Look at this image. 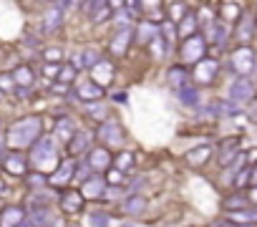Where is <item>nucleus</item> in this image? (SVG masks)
<instances>
[{"mask_svg": "<svg viewBox=\"0 0 257 227\" xmlns=\"http://www.w3.org/2000/svg\"><path fill=\"white\" fill-rule=\"evenodd\" d=\"M41 134H43V122H41V117H23V119H16V122L8 127L6 142H8L11 149L23 152V149H31V147L41 139Z\"/></svg>", "mask_w": 257, "mask_h": 227, "instance_id": "nucleus-1", "label": "nucleus"}, {"mask_svg": "<svg viewBox=\"0 0 257 227\" xmlns=\"http://www.w3.org/2000/svg\"><path fill=\"white\" fill-rule=\"evenodd\" d=\"M31 164L36 167V172H53L61 164V154H58V142L53 137H43L31 147Z\"/></svg>", "mask_w": 257, "mask_h": 227, "instance_id": "nucleus-2", "label": "nucleus"}, {"mask_svg": "<svg viewBox=\"0 0 257 227\" xmlns=\"http://www.w3.org/2000/svg\"><path fill=\"white\" fill-rule=\"evenodd\" d=\"M232 38L237 41V46H252V41L257 38V11L254 8L242 11L237 23L232 26Z\"/></svg>", "mask_w": 257, "mask_h": 227, "instance_id": "nucleus-3", "label": "nucleus"}, {"mask_svg": "<svg viewBox=\"0 0 257 227\" xmlns=\"http://www.w3.org/2000/svg\"><path fill=\"white\" fill-rule=\"evenodd\" d=\"M229 68L237 76H252L257 71V51L252 46H237L229 53Z\"/></svg>", "mask_w": 257, "mask_h": 227, "instance_id": "nucleus-4", "label": "nucleus"}, {"mask_svg": "<svg viewBox=\"0 0 257 227\" xmlns=\"http://www.w3.org/2000/svg\"><path fill=\"white\" fill-rule=\"evenodd\" d=\"M179 56H182V63H197L207 56V41L202 33H194L189 38H182V46H179Z\"/></svg>", "mask_w": 257, "mask_h": 227, "instance_id": "nucleus-5", "label": "nucleus"}, {"mask_svg": "<svg viewBox=\"0 0 257 227\" xmlns=\"http://www.w3.org/2000/svg\"><path fill=\"white\" fill-rule=\"evenodd\" d=\"M202 36H204L207 46H219V48H224L227 41L232 38V26H227V23H222L219 18H214V21H209V23L202 26Z\"/></svg>", "mask_w": 257, "mask_h": 227, "instance_id": "nucleus-6", "label": "nucleus"}, {"mask_svg": "<svg viewBox=\"0 0 257 227\" xmlns=\"http://www.w3.org/2000/svg\"><path fill=\"white\" fill-rule=\"evenodd\" d=\"M96 139H98L101 147H106V149L121 147V142H123V129H121V124H118L116 119H106V122L98 124Z\"/></svg>", "mask_w": 257, "mask_h": 227, "instance_id": "nucleus-7", "label": "nucleus"}, {"mask_svg": "<svg viewBox=\"0 0 257 227\" xmlns=\"http://www.w3.org/2000/svg\"><path fill=\"white\" fill-rule=\"evenodd\" d=\"M254 93H257V88H254V81H252L249 76H237V78L229 83V91H227L229 101H234L237 106H242V103L252 101V98H254Z\"/></svg>", "mask_w": 257, "mask_h": 227, "instance_id": "nucleus-8", "label": "nucleus"}, {"mask_svg": "<svg viewBox=\"0 0 257 227\" xmlns=\"http://www.w3.org/2000/svg\"><path fill=\"white\" fill-rule=\"evenodd\" d=\"M217 73H219V61H217V58H209V56H204L202 61H197L194 68H192V78H194L197 86H209V83H214Z\"/></svg>", "mask_w": 257, "mask_h": 227, "instance_id": "nucleus-9", "label": "nucleus"}, {"mask_svg": "<svg viewBox=\"0 0 257 227\" xmlns=\"http://www.w3.org/2000/svg\"><path fill=\"white\" fill-rule=\"evenodd\" d=\"M86 162H88V167H91V172L93 174H106L111 167H113V157H111V149H106V147H91V152L86 154Z\"/></svg>", "mask_w": 257, "mask_h": 227, "instance_id": "nucleus-10", "label": "nucleus"}, {"mask_svg": "<svg viewBox=\"0 0 257 227\" xmlns=\"http://www.w3.org/2000/svg\"><path fill=\"white\" fill-rule=\"evenodd\" d=\"M0 164H3V169L13 177H26L28 174V159L23 157V152L18 149H11L6 152L3 157H0Z\"/></svg>", "mask_w": 257, "mask_h": 227, "instance_id": "nucleus-11", "label": "nucleus"}, {"mask_svg": "<svg viewBox=\"0 0 257 227\" xmlns=\"http://www.w3.org/2000/svg\"><path fill=\"white\" fill-rule=\"evenodd\" d=\"M73 96H76L81 103H91V101H101V98L106 96V91H103L101 83H96V81L91 78V81H78V83L73 86Z\"/></svg>", "mask_w": 257, "mask_h": 227, "instance_id": "nucleus-12", "label": "nucleus"}, {"mask_svg": "<svg viewBox=\"0 0 257 227\" xmlns=\"http://www.w3.org/2000/svg\"><path fill=\"white\" fill-rule=\"evenodd\" d=\"M73 174H76V159H61V164L51 172L48 184L63 189V187H68V184L73 182Z\"/></svg>", "mask_w": 257, "mask_h": 227, "instance_id": "nucleus-13", "label": "nucleus"}, {"mask_svg": "<svg viewBox=\"0 0 257 227\" xmlns=\"http://www.w3.org/2000/svg\"><path fill=\"white\" fill-rule=\"evenodd\" d=\"M58 204L66 214H78L86 204V197L81 194V189H71V187H63L61 194H58Z\"/></svg>", "mask_w": 257, "mask_h": 227, "instance_id": "nucleus-14", "label": "nucleus"}, {"mask_svg": "<svg viewBox=\"0 0 257 227\" xmlns=\"http://www.w3.org/2000/svg\"><path fill=\"white\" fill-rule=\"evenodd\" d=\"M108 192V182L103 179V174H91L86 182H81V194L86 199H101Z\"/></svg>", "mask_w": 257, "mask_h": 227, "instance_id": "nucleus-15", "label": "nucleus"}, {"mask_svg": "<svg viewBox=\"0 0 257 227\" xmlns=\"http://www.w3.org/2000/svg\"><path fill=\"white\" fill-rule=\"evenodd\" d=\"M28 219V212L21 204H6L0 207V227H21Z\"/></svg>", "mask_w": 257, "mask_h": 227, "instance_id": "nucleus-16", "label": "nucleus"}, {"mask_svg": "<svg viewBox=\"0 0 257 227\" xmlns=\"http://www.w3.org/2000/svg\"><path fill=\"white\" fill-rule=\"evenodd\" d=\"M63 16H66V11L61 8V3H51L43 13V21H41L43 33H56L63 26Z\"/></svg>", "mask_w": 257, "mask_h": 227, "instance_id": "nucleus-17", "label": "nucleus"}, {"mask_svg": "<svg viewBox=\"0 0 257 227\" xmlns=\"http://www.w3.org/2000/svg\"><path fill=\"white\" fill-rule=\"evenodd\" d=\"M93 137L96 134H91V132H86V129H76V134L68 139V152L73 154V157H81V154H88L91 152V142H93Z\"/></svg>", "mask_w": 257, "mask_h": 227, "instance_id": "nucleus-18", "label": "nucleus"}, {"mask_svg": "<svg viewBox=\"0 0 257 227\" xmlns=\"http://www.w3.org/2000/svg\"><path fill=\"white\" fill-rule=\"evenodd\" d=\"M132 41H134V31H132V28H116V33L111 36L108 48H111V53L118 58V56H126V51H128V46H132Z\"/></svg>", "mask_w": 257, "mask_h": 227, "instance_id": "nucleus-19", "label": "nucleus"}, {"mask_svg": "<svg viewBox=\"0 0 257 227\" xmlns=\"http://www.w3.org/2000/svg\"><path fill=\"white\" fill-rule=\"evenodd\" d=\"M101 58H103V56H101V51H96V48H83L81 53H73L68 63H71L76 71H81V68H88V71H91Z\"/></svg>", "mask_w": 257, "mask_h": 227, "instance_id": "nucleus-20", "label": "nucleus"}, {"mask_svg": "<svg viewBox=\"0 0 257 227\" xmlns=\"http://www.w3.org/2000/svg\"><path fill=\"white\" fill-rule=\"evenodd\" d=\"M209 159H212V144H199L184 154V162L189 167H204Z\"/></svg>", "mask_w": 257, "mask_h": 227, "instance_id": "nucleus-21", "label": "nucleus"}, {"mask_svg": "<svg viewBox=\"0 0 257 227\" xmlns=\"http://www.w3.org/2000/svg\"><path fill=\"white\" fill-rule=\"evenodd\" d=\"M113 63L111 61H106V58H101L93 68H91V76H93V81L96 83H101V86H108L111 81H113Z\"/></svg>", "mask_w": 257, "mask_h": 227, "instance_id": "nucleus-22", "label": "nucleus"}, {"mask_svg": "<svg viewBox=\"0 0 257 227\" xmlns=\"http://www.w3.org/2000/svg\"><path fill=\"white\" fill-rule=\"evenodd\" d=\"M167 81H169V86L172 88H182V86H187L189 83V71H187V63H174V66H169V71H167Z\"/></svg>", "mask_w": 257, "mask_h": 227, "instance_id": "nucleus-23", "label": "nucleus"}, {"mask_svg": "<svg viewBox=\"0 0 257 227\" xmlns=\"http://www.w3.org/2000/svg\"><path fill=\"white\" fill-rule=\"evenodd\" d=\"M242 11L244 8L239 3H234V0H224V3H219V21L227 23V26H234L237 18L242 16Z\"/></svg>", "mask_w": 257, "mask_h": 227, "instance_id": "nucleus-24", "label": "nucleus"}, {"mask_svg": "<svg viewBox=\"0 0 257 227\" xmlns=\"http://www.w3.org/2000/svg\"><path fill=\"white\" fill-rule=\"evenodd\" d=\"M239 152H242L239 139H224L222 147H219V167H229L232 159H234Z\"/></svg>", "mask_w": 257, "mask_h": 227, "instance_id": "nucleus-25", "label": "nucleus"}, {"mask_svg": "<svg viewBox=\"0 0 257 227\" xmlns=\"http://www.w3.org/2000/svg\"><path fill=\"white\" fill-rule=\"evenodd\" d=\"M144 209H147V197H142V194H132L121 202V212L128 217H139Z\"/></svg>", "mask_w": 257, "mask_h": 227, "instance_id": "nucleus-26", "label": "nucleus"}, {"mask_svg": "<svg viewBox=\"0 0 257 227\" xmlns=\"http://www.w3.org/2000/svg\"><path fill=\"white\" fill-rule=\"evenodd\" d=\"M222 207H224V212H234V209H244V207H252V202H249L247 192L237 189L234 194H227V197L222 199Z\"/></svg>", "mask_w": 257, "mask_h": 227, "instance_id": "nucleus-27", "label": "nucleus"}, {"mask_svg": "<svg viewBox=\"0 0 257 227\" xmlns=\"http://www.w3.org/2000/svg\"><path fill=\"white\" fill-rule=\"evenodd\" d=\"M13 81H16V86H18V88H31V86L36 83V73H33V68H31V66L21 63V66H16V68H13Z\"/></svg>", "mask_w": 257, "mask_h": 227, "instance_id": "nucleus-28", "label": "nucleus"}, {"mask_svg": "<svg viewBox=\"0 0 257 227\" xmlns=\"http://www.w3.org/2000/svg\"><path fill=\"white\" fill-rule=\"evenodd\" d=\"M76 124H73V119H68V117H63V119H58L56 122V129H53V139L56 142H66L68 144V139L76 134Z\"/></svg>", "mask_w": 257, "mask_h": 227, "instance_id": "nucleus-29", "label": "nucleus"}, {"mask_svg": "<svg viewBox=\"0 0 257 227\" xmlns=\"http://www.w3.org/2000/svg\"><path fill=\"white\" fill-rule=\"evenodd\" d=\"M227 219L234 222V224H257V207H244V209H234V212H227Z\"/></svg>", "mask_w": 257, "mask_h": 227, "instance_id": "nucleus-30", "label": "nucleus"}, {"mask_svg": "<svg viewBox=\"0 0 257 227\" xmlns=\"http://www.w3.org/2000/svg\"><path fill=\"white\" fill-rule=\"evenodd\" d=\"M194 33H199V21H197L194 13H187V16L177 23V36H179V41H182V38H189V36H194Z\"/></svg>", "mask_w": 257, "mask_h": 227, "instance_id": "nucleus-31", "label": "nucleus"}, {"mask_svg": "<svg viewBox=\"0 0 257 227\" xmlns=\"http://www.w3.org/2000/svg\"><path fill=\"white\" fill-rule=\"evenodd\" d=\"M159 36V23H152V21H142L139 28H137V41L142 46H149L154 38Z\"/></svg>", "mask_w": 257, "mask_h": 227, "instance_id": "nucleus-32", "label": "nucleus"}, {"mask_svg": "<svg viewBox=\"0 0 257 227\" xmlns=\"http://www.w3.org/2000/svg\"><path fill=\"white\" fill-rule=\"evenodd\" d=\"M177 96H179V103H182V106H189V108H197V106H199V88H197V83L182 86V88L177 91Z\"/></svg>", "mask_w": 257, "mask_h": 227, "instance_id": "nucleus-33", "label": "nucleus"}, {"mask_svg": "<svg viewBox=\"0 0 257 227\" xmlns=\"http://www.w3.org/2000/svg\"><path fill=\"white\" fill-rule=\"evenodd\" d=\"M76 76H78V71L71 66V63H61V71H58V76H56V81L58 83H66V86H71V83H76Z\"/></svg>", "mask_w": 257, "mask_h": 227, "instance_id": "nucleus-34", "label": "nucleus"}, {"mask_svg": "<svg viewBox=\"0 0 257 227\" xmlns=\"http://www.w3.org/2000/svg\"><path fill=\"white\" fill-rule=\"evenodd\" d=\"M86 222H88V227H108L111 217L106 212H101V209H93V212L86 214Z\"/></svg>", "mask_w": 257, "mask_h": 227, "instance_id": "nucleus-35", "label": "nucleus"}, {"mask_svg": "<svg viewBox=\"0 0 257 227\" xmlns=\"http://www.w3.org/2000/svg\"><path fill=\"white\" fill-rule=\"evenodd\" d=\"M83 106H86V113H88V117H93L96 122H101V119L108 117L106 103H101V101H91V103H83Z\"/></svg>", "mask_w": 257, "mask_h": 227, "instance_id": "nucleus-36", "label": "nucleus"}, {"mask_svg": "<svg viewBox=\"0 0 257 227\" xmlns=\"http://www.w3.org/2000/svg\"><path fill=\"white\" fill-rule=\"evenodd\" d=\"M113 167L121 169V172H128V169L134 167V154H132V152H118V154L113 157Z\"/></svg>", "mask_w": 257, "mask_h": 227, "instance_id": "nucleus-37", "label": "nucleus"}, {"mask_svg": "<svg viewBox=\"0 0 257 227\" xmlns=\"http://www.w3.org/2000/svg\"><path fill=\"white\" fill-rule=\"evenodd\" d=\"M41 61H43V63H63V51H61L58 46L43 48V51H41Z\"/></svg>", "mask_w": 257, "mask_h": 227, "instance_id": "nucleus-38", "label": "nucleus"}, {"mask_svg": "<svg viewBox=\"0 0 257 227\" xmlns=\"http://www.w3.org/2000/svg\"><path fill=\"white\" fill-rule=\"evenodd\" d=\"M249 174H252V164H247V167H242L239 172H234V177H232V184H234L237 189H242V187H249Z\"/></svg>", "mask_w": 257, "mask_h": 227, "instance_id": "nucleus-39", "label": "nucleus"}, {"mask_svg": "<svg viewBox=\"0 0 257 227\" xmlns=\"http://www.w3.org/2000/svg\"><path fill=\"white\" fill-rule=\"evenodd\" d=\"M187 13H189V8L182 3V0H177V3H172V6H169V21H172V23H179Z\"/></svg>", "mask_w": 257, "mask_h": 227, "instance_id": "nucleus-40", "label": "nucleus"}, {"mask_svg": "<svg viewBox=\"0 0 257 227\" xmlns=\"http://www.w3.org/2000/svg\"><path fill=\"white\" fill-rule=\"evenodd\" d=\"M106 6H108V0H88V3L83 6V13L93 21V18H96V13H101Z\"/></svg>", "mask_w": 257, "mask_h": 227, "instance_id": "nucleus-41", "label": "nucleus"}, {"mask_svg": "<svg viewBox=\"0 0 257 227\" xmlns=\"http://www.w3.org/2000/svg\"><path fill=\"white\" fill-rule=\"evenodd\" d=\"M103 179L108 182V187H121V184H126V182H123V172L116 169V167H111V169L103 174Z\"/></svg>", "mask_w": 257, "mask_h": 227, "instance_id": "nucleus-42", "label": "nucleus"}, {"mask_svg": "<svg viewBox=\"0 0 257 227\" xmlns=\"http://www.w3.org/2000/svg\"><path fill=\"white\" fill-rule=\"evenodd\" d=\"M91 174H93V172H91V167H88V162H86V159H83V162H76V174H73V182H86Z\"/></svg>", "mask_w": 257, "mask_h": 227, "instance_id": "nucleus-43", "label": "nucleus"}, {"mask_svg": "<svg viewBox=\"0 0 257 227\" xmlns=\"http://www.w3.org/2000/svg\"><path fill=\"white\" fill-rule=\"evenodd\" d=\"M26 179H28V184H31L33 189H41V187H46V182H48L43 172H28Z\"/></svg>", "mask_w": 257, "mask_h": 227, "instance_id": "nucleus-44", "label": "nucleus"}, {"mask_svg": "<svg viewBox=\"0 0 257 227\" xmlns=\"http://www.w3.org/2000/svg\"><path fill=\"white\" fill-rule=\"evenodd\" d=\"M0 91L8 93V91H18L16 81H13V73H0Z\"/></svg>", "mask_w": 257, "mask_h": 227, "instance_id": "nucleus-45", "label": "nucleus"}, {"mask_svg": "<svg viewBox=\"0 0 257 227\" xmlns=\"http://www.w3.org/2000/svg\"><path fill=\"white\" fill-rule=\"evenodd\" d=\"M123 11L128 13V16H142L144 13V8H142V0H126V3H123Z\"/></svg>", "mask_w": 257, "mask_h": 227, "instance_id": "nucleus-46", "label": "nucleus"}, {"mask_svg": "<svg viewBox=\"0 0 257 227\" xmlns=\"http://www.w3.org/2000/svg\"><path fill=\"white\" fill-rule=\"evenodd\" d=\"M142 8L152 16H157V11L162 8V0H142Z\"/></svg>", "mask_w": 257, "mask_h": 227, "instance_id": "nucleus-47", "label": "nucleus"}, {"mask_svg": "<svg viewBox=\"0 0 257 227\" xmlns=\"http://www.w3.org/2000/svg\"><path fill=\"white\" fill-rule=\"evenodd\" d=\"M58 71H61V63H46V66H43V73L51 76V78L58 76Z\"/></svg>", "mask_w": 257, "mask_h": 227, "instance_id": "nucleus-48", "label": "nucleus"}, {"mask_svg": "<svg viewBox=\"0 0 257 227\" xmlns=\"http://www.w3.org/2000/svg\"><path fill=\"white\" fill-rule=\"evenodd\" d=\"M111 98H113L116 103H128V93H126V91H116Z\"/></svg>", "mask_w": 257, "mask_h": 227, "instance_id": "nucleus-49", "label": "nucleus"}, {"mask_svg": "<svg viewBox=\"0 0 257 227\" xmlns=\"http://www.w3.org/2000/svg\"><path fill=\"white\" fill-rule=\"evenodd\" d=\"M247 197H249V202L257 207V187H254V184H249V187H247Z\"/></svg>", "mask_w": 257, "mask_h": 227, "instance_id": "nucleus-50", "label": "nucleus"}, {"mask_svg": "<svg viewBox=\"0 0 257 227\" xmlns=\"http://www.w3.org/2000/svg\"><path fill=\"white\" fill-rule=\"evenodd\" d=\"M123 3H126V0H108V8H111V11H121Z\"/></svg>", "mask_w": 257, "mask_h": 227, "instance_id": "nucleus-51", "label": "nucleus"}, {"mask_svg": "<svg viewBox=\"0 0 257 227\" xmlns=\"http://www.w3.org/2000/svg\"><path fill=\"white\" fill-rule=\"evenodd\" d=\"M6 149H8V142H6V134H0V157L6 154Z\"/></svg>", "mask_w": 257, "mask_h": 227, "instance_id": "nucleus-52", "label": "nucleus"}, {"mask_svg": "<svg viewBox=\"0 0 257 227\" xmlns=\"http://www.w3.org/2000/svg\"><path fill=\"white\" fill-rule=\"evenodd\" d=\"M249 184H254V187H257V164L252 167V174H249Z\"/></svg>", "mask_w": 257, "mask_h": 227, "instance_id": "nucleus-53", "label": "nucleus"}, {"mask_svg": "<svg viewBox=\"0 0 257 227\" xmlns=\"http://www.w3.org/2000/svg\"><path fill=\"white\" fill-rule=\"evenodd\" d=\"M56 3H61V8L66 11V8H71V6H73V0H56Z\"/></svg>", "mask_w": 257, "mask_h": 227, "instance_id": "nucleus-54", "label": "nucleus"}, {"mask_svg": "<svg viewBox=\"0 0 257 227\" xmlns=\"http://www.w3.org/2000/svg\"><path fill=\"white\" fill-rule=\"evenodd\" d=\"M38 3H51V0H38Z\"/></svg>", "mask_w": 257, "mask_h": 227, "instance_id": "nucleus-55", "label": "nucleus"}, {"mask_svg": "<svg viewBox=\"0 0 257 227\" xmlns=\"http://www.w3.org/2000/svg\"><path fill=\"white\" fill-rule=\"evenodd\" d=\"M3 96H6V93H3V91H0V101H3Z\"/></svg>", "mask_w": 257, "mask_h": 227, "instance_id": "nucleus-56", "label": "nucleus"}]
</instances>
